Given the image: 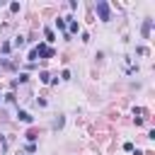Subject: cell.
Listing matches in <instances>:
<instances>
[{"label":"cell","instance_id":"1","mask_svg":"<svg viewBox=\"0 0 155 155\" xmlns=\"http://www.w3.org/2000/svg\"><path fill=\"white\" fill-rule=\"evenodd\" d=\"M94 12L99 15L102 22H111V7H109L107 0H97V2H94Z\"/></svg>","mask_w":155,"mask_h":155},{"label":"cell","instance_id":"2","mask_svg":"<svg viewBox=\"0 0 155 155\" xmlns=\"http://www.w3.org/2000/svg\"><path fill=\"white\" fill-rule=\"evenodd\" d=\"M34 51H36V56H39V58H44V61H48V58H53V56H56V51H53L46 41H39V44L34 46Z\"/></svg>","mask_w":155,"mask_h":155},{"label":"cell","instance_id":"3","mask_svg":"<svg viewBox=\"0 0 155 155\" xmlns=\"http://www.w3.org/2000/svg\"><path fill=\"white\" fill-rule=\"evenodd\" d=\"M17 119H19L22 124H34V116H31L27 109H17Z\"/></svg>","mask_w":155,"mask_h":155},{"label":"cell","instance_id":"4","mask_svg":"<svg viewBox=\"0 0 155 155\" xmlns=\"http://www.w3.org/2000/svg\"><path fill=\"white\" fill-rule=\"evenodd\" d=\"M150 29H153V19H143V27H140L143 39H148V36H150Z\"/></svg>","mask_w":155,"mask_h":155},{"label":"cell","instance_id":"5","mask_svg":"<svg viewBox=\"0 0 155 155\" xmlns=\"http://www.w3.org/2000/svg\"><path fill=\"white\" fill-rule=\"evenodd\" d=\"M44 36H46V44H53L56 41V31L51 27H44Z\"/></svg>","mask_w":155,"mask_h":155},{"label":"cell","instance_id":"6","mask_svg":"<svg viewBox=\"0 0 155 155\" xmlns=\"http://www.w3.org/2000/svg\"><path fill=\"white\" fill-rule=\"evenodd\" d=\"M53 27H56L61 34H65V17H58V19H53Z\"/></svg>","mask_w":155,"mask_h":155},{"label":"cell","instance_id":"7","mask_svg":"<svg viewBox=\"0 0 155 155\" xmlns=\"http://www.w3.org/2000/svg\"><path fill=\"white\" fill-rule=\"evenodd\" d=\"M0 51H2V56H10V53H12V44H10V41H2V44H0Z\"/></svg>","mask_w":155,"mask_h":155},{"label":"cell","instance_id":"8","mask_svg":"<svg viewBox=\"0 0 155 155\" xmlns=\"http://www.w3.org/2000/svg\"><path fill=\"white\" fill-rule=\"evenodd\" d=\"M2 102H5V104H15V102H17V94H15L12 90H10V92H7L5 97H2Z\"/></svg>","mask_w":155,"mask_h":155},{"label":"cell","instance_id":"9","mask_svg":"<svg viewBox=\"0 0 155 155\" xmlns=\"http://www.w3.org/2000/svg\"><path fill=\"white\" fill-rule=\"evenodd\" d=\"M24 41H27L24 36H15V41H12V48H22V46H24Z\"/></svg>","mask_w":155,"mask_h":155},{"label":"cell","instance_id":"10","mask_svg":"<svg viewBox=\"0 0 155 155\" xmlns=\"http://www.w3.org/2000/svg\"><path fill=\"white\" fill-rule=\"evenodd\" d=\"M39 80H41L44 85H48V82H51V73H46V70H41V73H39Z\"/></svg>","mask_w":155,"mask_h":155},{"label":"cell","instance_id":"11","mask_svg":"<svg viewBox=\"0 0 155 155\" xmlns=\"http://www.w3.org/2000/svg\"><path fill=\"white\" fill-rule=\"evenodd\" d=\"M63 124H65V119H63V114H58L53 119V128H63Z\"/></svg>","mask_w":155,"mask_h":155},{"label":"cell","instance_id":"12","mask_svg":"<svg viewBox=\"0 0 155 155\" xmlns=\"http://www.w3.org/2000/svg\"><path fill=\"white\" fill-rule=\"evenodd\" d=\"M15 80H17V85H24V82H29V75H27V73H19Z\"/></svg>","mask_w":155,"mask_h":155},{"label":"cell","instance_id":"13","mask_svg":"<svg viewBox=\"0 0 155 155\" xmlns=\"http://www.w3.org/2000/svg\"><path fill=\"white\" fill-rule=\"evenodd\" d=\"M36 138H39V136H36V131H27V140H29V143H34Z\"/></svg>","mask_w":155,"mask_h":155},{"label":"cell","instance_id":"14","mask_svg":"<svg viewBox=\"0 0 155 155\" xmlns=\"http://www.w3.org/2000/svg\"><path fill=\"white\" fill-rule=\"evenodd\" d=\"M136 53H138V56H148V48H145V46H136Z\"/></svg>","mask_w":155,"mask_h":155},{"label":"cell","instance_id":"15","mask_svg":"<svg viewBox=\"0 0 155 155\" xmlns=\"http://www.w3.org/2000/svg\"><path fill=\"white\" fill-rule=\"evenodd\" d=\"M124 150H126V153H133L136 148H133V143H131V140H126V143H124Z\"/></svg>","mask_w":155,"mask_h":155},{"label":"cell","instance_id":"16","mask_svg":"<svg viewBox=\"0 0 155 155\" xmlns=\"http://www.w3.org/2000/svg\"><path fill=\"white\" fill-rule=\"evenodd\" d=\"M58 80H70V70H68V68H65V70H63V73H61V78H58Z\"/></svg>","mask_w":155,"mask_h":155},{"label":"cell","instance_id":"17","mask_svg":"<svg viewBox=\"0 0 155 155\" xmlns=\"http://www.w3.org/2000/svg\"><path fill=\"white\" fill-rule=\"evenodd\" d=\"M36 104H39V107H41V109H44V107H48V102H46V99H44V97H39V99H36Z\"/></svg>","mask_w":155,"mask_h":155},{"label":"cell","instance_id":"18","mask_svg":"<svg viewBox=\"0 0 155 155\" xmlns=\"http://www.w3.org/2000/svg\"><path fill=\"white\" fill-rule=\"evenodd\" d=\"M24 150H27V153H36V143H29Z\"/></svg>","mask_w":155,"mask_h":155},{"label":"cell","instance_id":"19","mask_svg":"<svg viewBox=\"0 0 155 155\" xmlns=\"http://www.w3.org/2000/svg\"><path fill=\"white\" fill-rule=\"evenodd\" d=\"M0 102H2V99H0Z\"/></svg>","mask_w":155,"mask_h":155},{"label":"cell","instance_id":"20","mask_svg":"<svg viewBox=\"0 0 155 155\" xmlns=\"http://www.w3.org/2000/svg\"><path fill=\"white\" fill-rule=\"evenodd\" d=\"M0 5H2V2H0Z\"/></svg>","mask_w":155,"mask_h":155}]
</instances>
